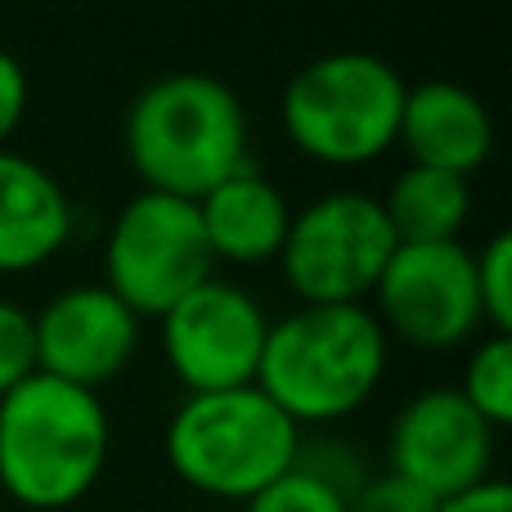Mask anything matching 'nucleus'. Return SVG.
<instances>
[{
  "label": "nucleus",
  "instance_id": "aec40b11",
  "mask_svg": "<svg viewBox=\"0 0 512 512\" xmlns=\"http://www.w3.org/2000/svg\"><path fill=\"white\" fill-rule=\"evenodd\" d=\"M346 512H441V499L418 490L414 481L396 477V472H369L364 486L351 495Z\"/></svg>",
  "mask_w": 512,
  "mask_h": 512
},
{
  "label": "nucleus",
  "instance_id": "f257e3e1",
  "mask_svg": "<svg viewBox=\"0 0 512 512\" xmlns=\"http://www.w3.org/2000/svg\"><path fill=\"white\" fill-rule=\"evenodd\" d=\"M243 99L212 72H167L126 108V162L144 189L198 203L252 167Z\"/></svg>",
  "mask_w": 512,
  "mask_h": 512
},
{
  "label": "nucleus",
  "instance_id": "a211bd4d",
  "mask_svg": "<svg viewBox=\"0 0 512 512\" xmlns=\"http://www.w3.org/2000/svg\"><path fill=\"white\" fill-rule=\"evenodd\" d=\"M472 274H477V301L486 333L512 337V234L499 230L472 252Z\"/></svg>",
  "mask_w": 512,
  "mask_h": 512
},
{
  "label": "nucleus",
  "instance_id": "2eb2a0df",
  "mask_svg": "<svg viewBox=\"0 0 512 512\" xmlns=\"http://www.w3.org/2000/svg\"><path fill=\"white\" fill-rule=\"evenodd\" d=\"M396 243H463L472 216V180L432 167H405L378 198Z\"/></svg>",
  "mask_w": 512,
  "mask_h": 512
},
{
  "label": "nucleus",
  "instance_id": "f3484780",
  "mask_svg": "<svg viewBox=\"0 0 512 512\" xmlns=\"http://www.w3.org/2000/svg\"><path fill=\"white\" fill-rule=\"evenodd\" d=\"M346 504H351L346 490H337L328 477H319L315 468L297 459L279 481H270L261 495H252L243 512H346Z\"/></svg>",
  "mask_w": 512,
  "mask_h": 512
},
{
  "label": "nucleus",
  "instance_id": "f8f14e48",
  "mask_svg": "<svg viewBox=\"0 0 512 512\" xmlns=\"http://www.w3.org/2000/svg\"><path fill=\"white\" fill-rule=\"evenodd\" d=\"M396 144L409 153V167L472 180L495 153V122L490 108L459 81H418L405 90Z\"/></svg>",
  "mask_w": 512,
  "mask_h": 512
},
{
  "label": "nucleus",
  "instance_id": "6e6552de",
  "mask_svg": "<svg viewBox=\"0 0 512 512\" xmlns=\"http://www.w3.org/2000/svg\"><path fill=\"white\" fill-rule=\"evenodd\" d=\"M369 301L387 342L400 337L418 351H454L486 333L468 243L396 248Z\"/></svg>",
  "mask_w": 512,
  "mask_h": 512
},
{
  "label": "nucleus",
  "instance_id": "9d476101",
  "mask_svg": "<svg viewBox=\"0 0 512 512\" xmlns=\"http://www.w3.org/2000/svg\"><path fill=\"white\" fill-rule=\"evenodd\" d=\"M495 441L499 432L454 387H423L391 418L382 468L445 504L495 477Z\"/></svg>",
  "mask_w": 512,
  "mask_h": 512
},
{
  "label": "nucleus",
  "instance_id": "f03ea898",
  "mask_svg": "<svg viewBox=\"0 0 512 512\" xmlns=\"http://www.w3.org/2000/svg\"><path fill=\"white\" fill-rule=\"evenodd\" d=\"M387 355L391 342L369 306H297L270 319L256 387L306 432L369 405Z\"/></svg>",
  "mask_w": 512,
  "mask_h": 512
},
{
  "label": "nucleus",
  "instance_id": "4be33fe9",
  "mask_svg": "<svg viewBox=\"0 0 512 512\" xmlns=\"http://www.w3.org/2000/svg\"><path fill=\"white\" fill-rule=\"evenodd\" d=\"M441 512H512V490L504 477H490L481 486L463 490V495L445 499Z\"/></svg>",
  "mask_w": 512,
  "mask_h": 512
},
{
  "label": "nucleus",
  "instance_id": "20e7f679",
  "mask_svg": "<svg viewBox=\"0 0 512 512\" xmlns=\"http://www.w3.org/2000/svg\"><path fill=\"white\" fill-rule=\"evenodd\" d=\"M405 72L369 50L301 63L279 95V126L297 153L324 167H369L396 149Z\"/></svg>",
  "mask_w": 512,
  "mask_h": 512
},
{
  "label": "nucleus",
  "instance_id": "39448f33",
  "mask_svg": "<svg viewBox=\"0 0 512 512\" xmlns=\"http://www.w3.org/2000/svg\"><path fill=\"white\" fill-rule=\"evenodd\" d=\"M301 427L261 387L207 391L176 405L162 436L167 468L207 499L248 504L297 463Z\"/></svg>",
  "mask_w": 512,
  "mask_h": 512
},
{
  "label": "nucleus",
  "instance_id": "ddd939ff",
  "mask_svg": "<svg viewBox=\"0 0 512 512\" xmlns=\"http://www.w3.org/2000/svg\"><path fill=\"white\" fill-rule=\"evenodd\" d=\"M72 239V203L50 167L0 149V274L41 270Z\"/></svg>",
  "mask_w": 512,
  "mask_h": 512
},
{
  "label": "nucleus",
  "instance_id": "dca6fc26",
  "mask_svg": "<svg viewBox=\"0 0 512 512\" xmlns=\"http://www.w3.org/2000/svg\"><path fill=\"white\" fill-rule=\"evenodd\" d=\"M459 391L495 432L512 423V337L508 333H481L468 342V360L459 373Z\"/></svg>",
  "mask_w": 512,
  "mask_h": 512
},
{
  "label": "nucleus",
  "instance_id": "412c9836",
  "mask_svg": "<svg viewBox=\"0 0 512 512\" xmlns=\"http://www.w3.org/2000/svg\"><path fill=\"white\" fill-rule=\"evenodd\" d=\"M27 99H32L27 68L9 50H0V149H9V140H14L18 126H23Z\"/></svg>",
  "mask_w": 512,
  "mask_h": 512
},
{
  "label": "nucleus",
  "instance_id": "9b49d317",
  "mask_svg": "<svg viewBox=\"0 0 512 512\" xmlns=\"http://www.w3.org/2000/svg\"><path fill=\"white\" fill-rule=\"evenodd\" d=\"M32 337L36 373L99 391L140 351V315L104 283H72L32 315Z\"/></svg>",
  "mask_w": 512,
  "mask_h": 512
},
{
  "label": "nucleus",
  "instance_id": "0eeeda50",
  "mask_svg": "<svg viewBox=\"0 0 512 512\" xmlns=\"http://www.w3.org/2000/svg\"><path fill=\"white\" fill-rule=\"evenodd\" d=\"M216 274L198 203L140 189L113 216L104 239V288L135 315L162 319Z\"/></svg>",
  "mask_w": 512,
  "mask_h": 512
},
{
  "label": "nucleus",
  "instance_id": "4468645a",
  "mask_svg": "<svg viewBox=\"0 0 512 512\" xmlns=\"http://www.w3.org/2000/svg\"><path fill=\"white\" fill-rule=\"evenodd\" d=\"M207 248L216 265H270L279 261L292 225V203L261 167L239 171L212 194L198 198Z\"/></svg>",
  "mask_w": 512,
  "mask_h": 512
},
{
  "label": "nucleus",
  "instance_id": "1a4fd4ad",
  "mask_svg": "<svg viewBox=\"0 0 512 512\" xmlns=\"http://www.w3.org/2000/svg\"><path fill=\"white\" fill-rule=\"evenodd\" d=\"M167 369L189 396L252 387L270 315L248 288L212 274L158 319Z\"/></svg>",
  "mask_w": 512,
  "mask_h": 512
},
{
  "label": "nucleus",
  "instance_id": "7ed1b4c3",
  "mask_svg": "<svg viewBox=\"0 0 512 512\" xmlns=\"http://www.w3.org/2000/svg\"><path fill=\"white\" fill-rule=\"evenodd\" d=\"M113 427L99 391L32 373L0 400V490L32 512H63L108 468Z\"/></svg>",
  "mask_w": 512,
  "mask_h": 512
},
{
  "label": "nucleus",
  "instance_id": "423d86ee",
  "mask_svg": "<svg viewBox=\"0 0 512 512\" xmlns=\"http://www.w3.org/2000/svg\"><path fill=\"white\" fill-rule=\"evenodd\" d=\"M396 248L378 198L364 189H333L292 212L274 265L301 306H369Z\"/></svg>",
  "mask_w": 512,
  "mask_h": 512
},
{
  "label": "nucleus",
  "instance_id": "6ab92c4d",
  "mask_svg": "<svg viewBox=\"0 0 512 512\" xmlns=\"http://www.w3.org/2000/svg\"><path fill=\"white\" fill-rule=\"evenodd\" d=\"M36 373V337H32V310L0 297V400Z\"/></svg>",
  "mask_w": 512,
  "mask_h": 512
}]
</instances>
